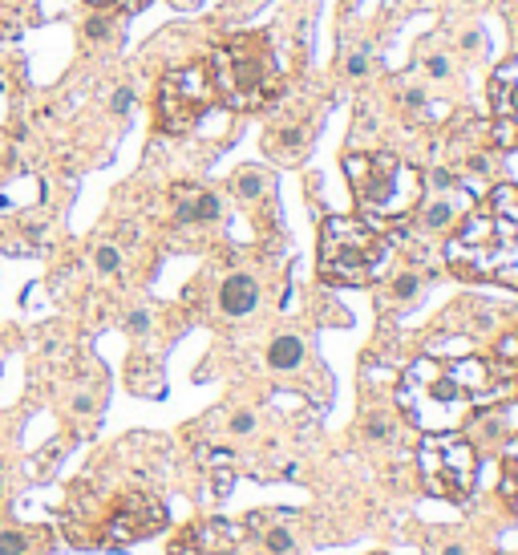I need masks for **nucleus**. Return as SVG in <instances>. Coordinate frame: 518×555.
I'll list each match as a JSON object with an SVG mask.
<instances>
[{
	"label": "nucleus",
	"instance_id": "obj_26",
	"mask_svg": "<svg viewBox=\"0 0 518 555\" xmlns=\"http://www.w3.org/2000/svg\"><path fill=\"white\" fill-rule=\"evenodd\" d=\"M110 106H113V114H130V110H134V89H130V85H118Z\"/></svg>",
	"mask_w": 518,
	"mask_h": 555
},
{
	"label": "nucleus",
	"instance_id": "obj_24",
	"mask_svg": "<svg viewBox=\"0 0 518 555\" xmlns=\"http://www.w3.org/2000/svg\"><path fill=\"white\" fill-rule=\"evenodd\" d=\"M425 73H429L434 82H446V77L453 73L450 57H446V53H434V57H425Z\"/></svg>",
	"mask_w": 518,
	"mask_h": 555
},
{
	"label": "nucleus",
	"instance_id": "obj_27",
	"mask_svg": "<svg viewBox=\"0 0 518 555\" xmlns=\"http://www.w3.org/2000/svg\"><path fill=\"white\" fill-rule=\"evenodd\" d=\"M425 187H434V191H450V187H457V182H453V170L441 166V170H434V175L425 179Z\"/></svg>",
	"mask_w": 518,
	"mask_h": 555
},
{
	"label": "nucleus",
	"instance_id": "obj_3",
	"mask_svg": "<svg viewBox=\"0 0 518 555\" xmlns=\"http://www.w3.org/2000/svg\"><path fill=\"white\" fill-rule=\"evenodd\" d=\"M344 175L353 199L369 223H405L425 199V175L401 154H348Z\"/></svg>",
	"mask_w": 518,
	"mask_h": 555
},
{
	"label": "nucleus",
	"instance_id": "obj_31",
	"mask_svg": "<svg viewBox=\"0 0 518 555\" xmlns=\"http://www.w3.org/2000/svg\"><path fill=\"white\" fill-rule=\"evenodd\" d=\"M126 328H130V332H146V328H150V316H146L142 308H138V312H130V320H126Z\"/></svg>",
	"mask_w": 518,
	"mask_h": 555
},
{
	"label": "nucleus",
	"instance_id": "obj_21",
	"mask_svg": "<svg viewBox=\"0 0 518 555\" xmlns=\"http://www.w3.org/2000/svg\"><path fill=\"white\" fill-rule=\"evenodd\" d=\"M417 292H421V276L417 272H401V276L393 280V288H388L393 300H413Z\"/></svg>",
	"mask_w": 518,
	"mask_h": 555
},
{
	"label": "nucleus",
	"instance_id": "obj_38",
	"mask_svg": "<svg viewBox=\"0 0 518 555\" xmlns=\"http://www.w3.org/2000/svg\"><path fill=\"white\" fill-rule=\"evenodd\" d=\"M462 4H474V0H462Z\"/></svg>",
	"mask_w": 518,
	"mask_h": 555
},
{
	"label": "nucleus",
	"instance_id": "obj_6",
	"mask_svg": "<svg viewBox=\"0 0 518 555\" xmlns=\"http://www.w3.org/2000/svg\"><path fill=\"white\" fill-rule=\"evenodd\" d=\"M417 474L421 490L446 499V503H466L478 482V450L457 434H425L417 446Z\"/></svg>",
	"mask_w": 518,
	"mask_h": 555
},
{
	"label": "nucleus",
	"instance_id": "obj_36",
	"mask_svg": "<svg viewBox=\"0 0 518 555\" xmlns=\"http://www.w3.org/2000/svg\"><path fill=\"white\" fill-rule=\"evenodd\" d=\"M446 555H462V551H457V547H446Z\"/></svg>",
	"mask_w": 518,
	"mask_h": 555
},
{
	"label": "nucleus",
	"instance_id": "obj_22",
	"mask_svg": "<svg viewBox=\"0 0 518 555\" xmlns=\"http://www.w3.org/2000/svg\"><path fill=\"white\" fill-rule=\"evenodd\" d=\"M259 535H263V543H267L275 555H291V531L288 527H267V531H259Z\"/></svg>",
	"mask_w": 518,
	"mask_h": 555
},
{
	"label": "nucleus",
	"instance_id": "obj_37",
	"mask_svg": "<svg viewBox=\"0 0 518 555\" xmlns=\"http://www.w3.org/2000/svg\"><path fill=\"white\" fill-rule=\"evenodd\" d=\"M239 4H251V0H239Z\"/></svg>",
	"mask_w": 518,
	"mask_h": 555
},
{
	"label": "nucleus",
	"instance_id": "obj_16",
	"mask_svg": "<svg viewBox=\"0 0 518 555\" xmlns=\"http://www.w3.org/2000/svg\"><path fill=\"white\" fill-rule=\"evenodd\" d=\"M263 191H267V175H263V170L243 166L239 175H235V195H239V199H247V203H251V199H259Z\"/></svg>",
	"mask_w": 518,
	"mask_h": 555
},
{
	"label": "nucleus",
	"instance_id": "obj_11",
	"mask_svg": "<svg viewBox=\"0 0 518 555\" xmlns=\"http://www.w3.org/2000/svg\"><path fill=\"white\" fill-rule=\"evenodd\" d=\"M255 304H259V284L251 276L235 272V276L223 280V288H219V308H223L227 316H247Z\"/></svg>",
	"mask_w": 518,
	"mask_h": 555
},
{
	"label": "nucleus",
	"instance_id": "obj_9",
	"mask_svg": "<svg viewBox=\"0 0 518 555\" xmlns=\"http://www.w3.org/2000/svg\"><path fill=\"white\" fill-rule=\"evenodd\" d=\"M239 527L227 519H207L198 527H187V539H191V551L198 555H231L235 543H239Z\"/></svg>",
	"mask_w": 518,
	"mask_h": 555
},
{
	"label": "nucleus",
	"instance_id": "obj_19",
	"mask_svg": "<svg viewBox=\"0 0 518 555\" xmlns=\"http://www.w3.org/2000/svg\"><path fill=\"white\" fill-rule=\"evenodd\" d=\"M29 547H32L29 531H16V527L0 531V555H29Z\"/></svg>",
	"mask_w": 518,
	"mask_h": 555
},
{
	"label": "nucleus",
	"instance_id": "obj_33",
	"mask_svg": "<svg viewBox=\"0 0 518 555\" xmlns=\"http://www.w3.org/2000/svg\"><path fill=\"white\" fill-rule=\"evenodd\" d=\"M113 4H118L122 13H142V8L150 4V0H113Z\"/></svg>",
	"mask_w": 518,
	"mask_h": 555
},
{
	"label": "nucleus",
	"instance_id": "obj_25",
	"mask_svg": "<svg viewBox=\"0 0 518 555\" xmlns=\"http://www.w3.org/2000/svg\"><path fill=\"white\" fill-rule=\"evenodd\" d=\"M494 361H510V369H514V361H518V337H514V332L498 341V349H494Z\"/></svg>",
	"mask_w": 518,
	"mask_h": 555
},
{
	"label": "nucleus",
	"instance_id": "obj_28",
	"mask_svg": "<svg viewBox=\"0 0 518 555\" xmlns=\"http://www.w3.org/2000/svg\"><path fill=\"white\" fill-rule=\"evenodd\" d=\"M365 73H369V53L356 49L353 57H348V77H365Z\"/></svg>",
	"mask_w": 518,
	"mask_h": 555
},
{
	"label": "nucleus",
	"instance_id": "obj_12",
	"mask_svg": "<svg viewBox=\"0 0 518 555\" xmlns=\"http://www.w3.org/2000/svg\"><path fill=\"white\" fill-rule=\"evenodd\" d=\"M300 361H304V341H300V337L284 332V337H275V341L267 344V365H272L275 373H291Z\"/></svg>",
	"mask_w": 518,
	"mask_h": 555
},
{
	"label": "nucleus",
	"instance_id": "obj_13",
	"mask_svg": "<svg viewBox=\"0 0 518 555\" xmlns=\"http://www.w3.org/2000/svg\"><path fill=\"white\" fill-rule=\"evenodd\" d=\"M502 503L518 515V434L506 442V454H502V482H498Z\"/></svg>",
	"mask_w": 518,
	"mask_h": 555
},
{
	"label": "nucleus",
	"instance_id": "obj_2",
	"mask_svg": "<svg viewBox=\"0 0 518 555\" xmlns=\"http://www.w3.org/2000/svg\"><path fill=\"white\" fill-rule=\"evenodd\" d=\"M446 263L457 280L518 292V187L502 182L462 215L446 244Z\"/></svg>",
	"mask_w": 518,
	"mask_h": 555
},
{
	"label": "nucleus",
	"instance_id": "obj_14",
	"mask_svg": "<svg viewBox=\"0 0 518 555\" xmlns=\"http://www.w3.org/2000/svg\"><path fill=\"white\" fill-rule=\"evenodd\" d=\"M304 146H308V130H304V126H296V130L288 126V130H279V134L272 138V150L284 158V163L300 158V154H304Z\"/></svg>",
	"mask_w": 518,
	"mask_h": 555
},
{
	"label": "nucleus",
	"instance_id": "obj_7",
	"mask_svg": "<svg viewBox=\"0 0 518 555\" xmlns=\"http://www.w3.org/2000/svg\"><path fill=\"white\" fill-rule=\"evenodd\" d=\"M215 106V82H210L207 61L194 66H178L158 82V98H154V118L166 134L191 130L198 118Z\"/></svg>",
	"mask_w": 518,
	"mask_h": 555
},
{
	"label": "nucleus",
	"instance_id": "obj_10",
	"mask_svg": "<svg viewBox=\"0 0 518 555\" xmlns=\"http://www.w3.org/2000/svg\"><path fill=\"white\" fill-rule=\"evenodd\" d=\"M490 106H494V118L518 114V53L494 69V77H490Z\"/></svg>",
	"mask_w": 518,
	"mask_h": 555
},
{
	"label": "nucleus",
	"instance_id": "obj_20",
	"mask_svg": "<svg viewBox=\"0 0 518 555\" xmlns=\"http://www.w3.org/2000/svg\"><path fill=\"white\" fill-rule=\"evenodd\" d=\"M94 263H97V272H101V276H113V272L122 268V251H118L113 244H97L94 247Z\"/></svg>",
	"mask_w": 518,
	"mask_h": 555
},
{
	"label": "nucleus",
	"instance_id": "obj_1",
	"mask_svg": "<svg viewBox=\"0 0 518 555\" xmlns=\"http://www.w3.org/2000/svg\"><path fill=\"white\" fill-rule=\"evenodd\" d=\"M510 369L486 357H417L397 385V409L421 434H450L494 401Z\"/></svg>",
	"mask_w": 518,
	"mask_h": 555
},
{
	"label": "nucleus",
	"instance_id": "obj_34",
	"mask_svg": "<svg viewBox=\"0 0 518 555\" xmlns=\"http://www.w3.org/2000/svg\"><path fill=\"white\" fill-rule=\"evenodd\" d=\"M388 430H385V422H381V418H372L369 422V438H385Z\"/></svg>",
	"mask_w": 518,
	"mask_h": 555
},
{
	"label": "nucleus",
	"instance_id": "obj_17",
	"mask_svg": "<svg viewBox=\"0 0 518 555\" xmlns=\"http://www.w3.org/2000/svg\"><path fill=\"white\" fill-rule=\"evenodd\" d=\"M223 215V203L215 191H194V203H191V223H215Z\"/></svg>",
	"mask_w": 518,
	"mask_h": 555
},
{
	"label": "nucleus",
	"instance_id": "obj_8",
	"mask_svg": "<svg viewBox=\"0 0 518 555\" xmlns=\"http://www.w3.org/2000/svg\"><path fill=\"white\" fill-rule=\"evenodd\" d=\"M166 527V506L150 494H126L122 503L113 506L110 523H106V535L113 543H134V539H146Z\"/></svg>",
	"mask_w": 518,
	"mask_h": 555
},
{
	"label": "nucleus",
	"instance_id": "obj_5",
	"mask_svg": "<svg viewBox=\"0 0 518 555\" xmlns=\"http://www.w3.org/2000/svg\"><path fill=\"white\" fill-rule=\"evenodd\" d=\"M388 256V235L377 231L369 219L328 215L320 223V276L336 288L372 284Z\"/></svg>",
	"mask_w": 518,
	"mask_h": 555
},
{
	"label": "nucleus",
	"instance_id": "obj_35",
	"mask_svg": "<svg viewBox=\"0 0 518 555\" xmlns=\"http://www.w3.org/2000/svg\"><path fill=\"white\" fill-rule=\"evenodd\" d=\"M85 4H89V8H110L113 0H85Z\"/></svg>",
	"mask_w": 518,
	"mask_h": 555
},
{
	"label": "nucleus",
	"instance_id": "obj_32",
	"mask_svg": "<svg viewBox=\"0 0 518 555\" xmlns=\"http://www.w3.org/2000/svg\"><path fill=\"white\" fill-rule=\"evenodd\" d=\"M401 101H405V106H409V110H421V106H425V94H421V89H413V85H409V89H405V94H401Z\"/></svg>",
	"mask_w": 518,
	"mask_h": 555
},
{
	"label": "nucleus",
	"instance_id": "obj_18",
	"mask_svg": "<svg viewBox=\"0 0 518 555\" xmlns=\"http://www.w3.org/2000/svg\"><path fill=\"white\" fill-rule=\"evenodd\" d=\"M490 138L498 150H518V114H502L490 126Z\"/></svg>",
	"mask_w": 518,
	"mask_h": 555
},
{
	"label": "nucleus",
	"instance_id": "obj_23",
	"mask_svg": "<svg viewBox=\"0 0 518 555\" xmlns=\"http://www.w3.org/2000/svg\"><path fill=\"white\" fill-rule=\"evenodd\" d=\"M85 37H89V41H110V37H113V20L101 17V13H97V17H89V20H85Z\"/></svg>",
	"mask_w": 518,
	"mask_h": 555
},
{
	"label": "nucleus",
	"instance_id": "obj_30",
	"mask_svg": "<svg viewBox=\"0 0 518 555\" xmlns=\"http://www.w3.org/2000/svg\"><path fill=\"white\" fill-rule=\"evenodd\" d=\"M482 45H486L482 29H469V33L462 37V49H466V53H478V49H482Z\"/></svg>",
	"mask_w": 518,
	"mask_h": 555
},
{
	"label": "nucleus",
	"instance_id": "obj_15",
	"mask_svg": "<svg viewBox=\"0 0 518 555\" xmlns=\"http://www.w3.org/2000/svg\"><path fill=\"white\" fill-rule=\"evenodd\" d=\"M453 219H457V203L446 195V199H437V203H429V207H425V215H421V227H425V231H446Z\"/></svg>",
	"mask_w": 518,
	"mask_h": 555
},
{
	"label": "nucleus",
	"instance_id": "obj_4",
	"mask_svg": "<svg viewBox=\"0 0 518 555\" xmlns=\"http://www.w3.org/2000/svg\"><path fill=\"white\" fill-rule=\"evenodd\" d=\"M207 69L215 82V101L231 110H259L279 85L267 33H235L207 57Z\"/></svg>",
	"mask_w": 518,
	"mask_h": 555
},
{
	"label": "nucleus",
	"instance_id": "obj_29",
	"mask_svg": "<svg viewBox=\"0 0 518 555\" xmlns=\"http://www.w3.org/2000/svg\"><path fill=\"white\" fill-rule=\"evenodd\" d=\"M255 430V413H235L231 418V434H251Z\"/></svg>",
	"mask_w": 518,
	"mask_h": 555
}]
</instances>
